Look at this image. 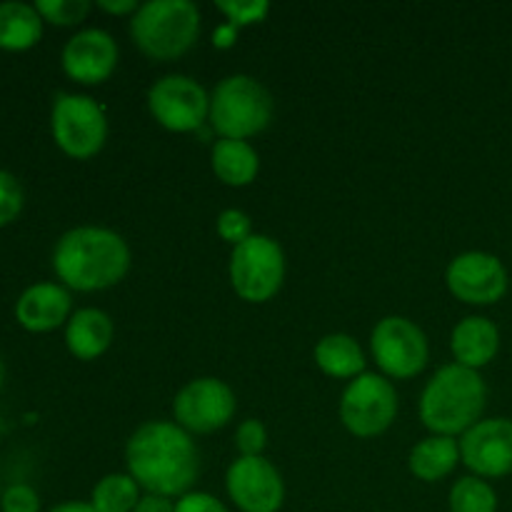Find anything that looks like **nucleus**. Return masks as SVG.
Here are the masks:
<instances>
[{
	"instance_id": "1",
	"label": "nucleus",
	"mask_w": 512,
	"mask_h": 512,
	"mask_svg": "<svg viewBox=\"0 0 512 512\" xmlns=\"http://www.w3.org/2000/svg\"><path fill=\"white\" fill-rule=\"evenodd\" d=\"M128 473L143 493L178 500L200 475V453L193 435L175 420H148L125 443Z\"/></svg>"
},
{
	"instance_id": "2",
	"label": "nucleus",
	"mask_w": 512,
	"mask_h": 512,
	"mask_svg": "<svg viewBox=\"0 0 512 512\" xmlns=\"http://www.w3.org/2000/svg\"><path fill=\"white\" fill-rule=\"evenodd\" d=\"M50 260L60 285L78 293H100L123 283L133 255L123 235L115 230L78 225L60 235Z\"/></svg>"
},
{
	"instance_id": "3",
	"label": "nucleus",
	"mask_w": 512,
	"mask_h": 512,
	"mask_svg": "<svg viewBox=\"0 0 512 512\" xmlns=\"http://www.w3.org/2000/svg\"><path fill=\"white\" fill-rule=\"evenodd\" d=\"M488 405V385L478 370L458 363L443 365L425 383L418 413L430 435L458 438L483 420Z\"/></svg>"
},
{
	"instance_id": "4",
	"label": "nucleus",
	"mask_w": 512,
	"mask_h": 512,
	"mask_svg": "<svg viewBox=\"0 0 512 512\" xmlns=\"http://www.w3.org/2000/svg\"><path fill=\"white\" fill-rule=\"evenodd\" d=\"M133 45L150 60L170 63L198 43L200 10L193 0H148L130 18Z\"/></svg>"
},
{
	"instance_id": "5",
	"label": "nucleus",
	"mask_w": 512,
	"mask_h": 512,
	"mask_svg": "<svg viewBox=\"0 0 512 512\" xmlns=\"http://www.w3.org/2000/svg\"><path fill=\"white\" fill-rule=\"evenodd\" d=\"M273 115V95L253 75H228L210 93L208 123L225 140H248L260 135L270 125Z\"/></svg>"
},
{
	"instance_id": "6",
	"label": "nucleus",
	"mask_w": 512,
	"mask_h": 512,
	"mask_svg": "<svg viewBox=\"0 0 512 512\" xmlns=\"http://www.w3.org/2000/svg\"><path fill=\"white\" fill-rule=\"evenodd\" d=\"M108 115L95 98L83 93H58L50 105V135L63 155L90 160L108 143Z\"/></svg>"
},
{
	"instance_id": "7",
	"label": "nucleus",
	"mask_w": 512,
	"mask_h": 512,
	"mask_svg": "<svg viewBox=\"0 0 512 512\" xmlns=\"http://www.w3.org/2000/svg\"><path fill=\"white\" fill-rule=\"evenodd\" d=\"M285 253L278 240L255 233L245 243L235 245L230 253V285L245 303H268L280 293L285 283Z\"/></svg>"
},
{
	"instance_id": "8",
	"label": "nucleus",
	"mask_w": 512,
	"mask_h": 512,
	"mask_svg": "<svg viewBox=\"0 0 512 512\" xmlns=\"http://www.w3.org/2000/svg\"><path fill=\"white\" fill-rule=\"evenodd\" d=\"M398 390L393 380L378 373H363L350 380L340 398V420L355 438H378L398 418Z\"/></svg>"
},
{
	"instance_id": "9",
	"label": "nucleus",
	"mask_w": 512,
	"mask_h": 512,
	"mask_svg": "<svg viewBox=\"0 0 512 512\" xmlns=\"http://www.w3.org/2000/svg\"><path fill=\"white\" fill-rule=\"evenodd\" d=\"M370 353L380 375L388 380H413L430 360L428 335L405 315H388L370 333Z\"/></svg>"
},
{
	"instance_id": "10",
	"label": "nucleus",
	"mask_w": 512,
	"mask_h": 512,
	"mask_svg": "<svg viewBox=\"0 0 512 512\" xmlns=\"http://www.w3.org/2000/svg\"><path fill=\"white\" fill-rule=\"evenodd\" d=\"M148 110L170 133H195L210 118V95L190 75L170 73L150 85Z\"/></svg>"
},
{
	"instance_id": "11",
	"label": "nucleus",
	"mask_w": 512,
	"mask_h": 512,
	"mask_svg": "<svg viewBox=\"0 0 512 512\" xmlns=\"http://www.w3.org/2000/svg\"><path fill=\"white\" fill-rule=\"evenodd\" d=\"M238 400L220 378H195L173 398V420L190 435H210L235 418Z\"/></svg>"
},
{
	"instance_id": "12",
	"label": "nucleus",
	"mask_w": 512,
	"mask_h": 512,
	"mask_svg": "<svg viewBox=\"0 0 512 512\" xmlns=\"http://www.w3.org/2000/svg\"><path fill=\"white\" fill-rule=\"evenodd\" d=\"M450 295L465 305H495L510 288V275L503 260L485 250L455 255L445 268Z\"/></svg>"
},
{
	"instance_id": "13",
	"label": "nucleus",
	"mask_w": 512,
	"mask_h": 512,
	"mask_svg": "<svg viewBox=\"0 0 512 512\" xmlns=\"http://www.w3.org/2000/svg\"><path fill=\"white\" fill-rule=\"evenodd\" d=\"M230 503L240 512H280L285 480L268 458H235L225 473Z\"/></svg>"
},
{
	"instance_id": "14",
	"label": "nucleus",
	"mask_w": 512,
	"mask_h": 512,
	"mask_svg": "<svg viewBox=\"0 0 512 512\" xmlns=\"http://www.w3.org/2000/svg\"><path fill=\"white\" fill-rule=\"evenodd\" d=\"M460 460L483 480H498L512 473V420L483 418L460 435Z\"/></svg>"
},
{
	"instance_id": "15",
	"label": "nucleus",
	"mask_w": 512,
	"mask_h": 512,
	"mask_svg": "<svg viewBox=\"0 0 512 512\" xmlns=\"http://www.w3.org/2000/svg\"><path fill=\"white\" fill-rule=\"evenodd\" d=\"M120 48L103 28H83L70 35L60 53V68L73 83L100 85L115 73Z\"/></svg>"
},
{
	"instance_id": "16",
	"label": "nucleus",
	"mask_w": 512,
	"mask_h": 512,
	"mask_svg": "<svg viewBox=\"0 0 512 512\" xmlns=\"http://www.w3.org/2000/svg\"><path fill=\"white\" fill-rule=\"evenodd\" d=\"M15 320L28 333H53L65 328L73 310V295L60 283H33L15 300Z\"/></svg>"
},
{
	"instance_id": "17",
	"label": "nucleus",
	"mask_w": 512,
	"mask_h": 512,
	"mask_svg": "<svg viewBox=\"0 0 512 512\" xmlns=\"http://www.w3.org/2000/svg\"><path fill=\"white\" fill-rule=\"evenodd\" d=\"M450 350L455 363L480 373L500 353L498 325L485 315H468L450 333Z\"/></svg>"
},
{
	"instance_id": "18",
	"label": "nucleus",
	"mask_w": 512,
	"mask_h": 512,
	"mask_svg": "<svg viewBox=\"0 0 512 512\" xmlns=\"http://www.w3.org/2000/svg\"><path fill=\"white\" fill-rule=\"evenodd\" d=\"M113 338V318L100 308H78L65 325V348L83 363L98 360L100 355L108 353Z\"/></svg>"
},
{
	"instance_id": "19",
	"label": "nucleus",
	"mask_w": 512,
	"mask_h": 512,
	"mask_svg": "<svg viewBox=\"0 0 512 512\" xmlns=\"http://www.w3.org/2000/svg\"><path fill=\"white\" fill-rule=\"evenodd\" d=\"M210 168L228 188H245L260 173V155L248 140H215L210 148Z\"/></svg>"
},
{
	"instance_id": "20",
	"label": "nucleus",
	"mask_w": 512,
	"mask_h": 512,
	"mask_svg": "<svg viewBox=\"0 0 512 512\" xmlns=\"http://www.w3.org/2000/svg\"><path fill=\"white\" fill-rule=\"evenodd\" d=\"M315 365L320 368V373L328 375L335 380H355L360 378L365 370V353L360 348L358 340L348 333H330L325 338L318 340L313 350Z\"/></svg>"
},
{
	"instance_id": "21",
	"label": "nucleus",
	"mask_w": 512,
	"mask_h": 512,
	"mask_svg": "<svg viewBox=\"0 0 512 512\" xmlns=\"http://www.w3.org/2000/svg\"><path fill=\"white\" fill-rule=\"evenodd\" d=\"M43 18L35 3L5 0L0 3V50L5 53H25L35 48L43 38Z\"/></svg>"
},
{
	"instance_id": "22",
	"label": "nucleus",
	"mask_w": 512,
	"mask_h": 512,
	"mask_svg": "<svg viewBox=\"0 0 512 512\" xmlns=\"http://www.w3.org/2000/svg\"><path fill=\"white\" fill-rule=\"evenodd\" d=\"M458 463H463L458 438H445V435H428L415 443L408 455L410 473L423 483H438L448 478Z\"/></svg>"
},
{
	"instance_id": "23",
	"label": "nucleus",
	"mask_w": 512,
	"mask_h": 512,
	"mask_svg": "<svg viewBox=\"0 0 512 512\" xmlns=\"http://www.w3.org/2000/svg\"><path fill=\"white\" fill-rule=\"evenodd\" d=\"M143 490L130 473H108L93 485L88 503L95 512H133Z\"/></svg>"
},
{
	"instance_id": "24",
	"label": "nucleus",
	"mask_w": 512,
	"mask_h": 512,
	"mask_svg": "<svg viewBox=\"0 0 512 512\" xmlns=\"http://www.w3.org/2000/svg\"><path fill=\"white\" fill-rule=\"evenodd\" d=\"M498 493L490 480L465 475L453 483L448 493L450 512H498Z\"/></svg>"
},
{
	"instance_id": "25",
	"label": "nucleus",
	"mask_w": 512,
	"mask_h": 512,
	"mask_svg": "<svg viewBox=\"0 0 512 512\" xmlns=\"http://www.w3.org/2000/svg\"><path fill=\"white\" fill-rule=\"evenodd\" d=\"M35 8H38L43 23L58 25V28H75L88 18L93 3H88V0H38Z\"/></svg>"
},
{
	"instance_id": "26",
	"label": "nucleus",
	"mask_w": 512,
	"mask_h": 512,
	"mask_svg": "<svg viewBox=\"0 0 512 512\" xmlns=\"http://www.w3.org/2000/svg\"><path fill=\"white\" fill-rule=\"evenodd\" d=\"M215 8L225 15V23L238 30L263 23L270 15L268 0H218Z\"/></svg>"
},
{
	"instance_id": "27",
	"label": "nucleus",
	"mask_w": 512,
	"mask_h": 512,
	"mask_svg": "<svg viewBox=\"0 0 512 512\" xmlns=\"http://www.w3.org/2000/svg\"><path fill=\"white\" fill-rule=\"evenodd\" d=\"M25 205V190L13 173L0 168V228H8L10 223L20 218Z\"/></svg>"
},
{
	"instance_id": "28",
	"label": "nucleus",
	"mask_w": 512,
	"mask_h": 512,
	"mask_svg": "<svg viewBox=\"0 0 512 512\" xmlns=\"http://www.w3.org/2000/svg\"><path fill=\"white\" fill-rule=\"evenodd\" d=\"M235 448H238V458H260L268 448V430L260 420L248 418L238 425L235 430Z\"/></svg>"
},
{
	"instance_id": "29",
	"label": "nucleus",
	"mask_w": 512,
	"mask_h": 512,
	"mask_svg": "<svg viewBox=\"0 0 512 512\" xmlns=\"http://www.w3.org/2000/svg\"><path fill=\"white\" fill-rule=\"evenodd\" d=\"M215 228H218L220 238H223L225 243L233 245V248L235 245L245 243L250 235H255L250 215L245 213V210H238V208L223 210V213L218 215V220H215Z\"/></svg>"
},
{
	"instance_id": "30",
	"label": "nucleus",
	"mask_w": 512,
	"mask_h": 512,
	"mask_svg": "<svg viewBox=\"0 0 512 512\" xmlns=\"http://www.w3.org/2000/svg\"><path fill=\"white\" fill-rule=\"evenodd\" d=\"M0 512H43V503L33 485L13 483L0 490Z\"/></svg>"
},
{
	"instance_id": "31",
	"label": "nucleus",
	"mask_w": 512,
	"mask_h": 512,
	"mask_svg": "<svg viewBox=\"0 0 512 512\" xmlns=\"http://www.w3.org/2000/svg\"><path fill=\"white\" fill-rule=\"evenodd\" d=\"M175 512H230L223 500L203 490H190L183 498L175 500Z\"/></svg>"
},
{
	"instance_id": "32",
	"label": "nucleus",
	"mask_w": 512,
	"mask_h": 512,
	"mask_svg": "<svg viewBox=\"0 0 512 512\" xmlns=\"http://www.w3.org/2000/svg\"><path fill=\"white\" fill-rule=\"evenodd\" d=\"M98 8L103 13L118 15V18H133L138 13L140 3L138 0H98Z\"/></svg>"
},
{
	"instance_id": "33",
	"label": "nucleus",
	"mask_w": 512,
	"mask_h": 512,
	"mask_svg": "<svg viewBox=\"0 0 512 512\" xmlns=\"http://www.w3.org/2000/svg\"><path fill=\"white\" fill-rule=\"evenodd\" d=\"M133 512H175V500L163 498V495L143 493Z\"/></svg>"
},
{
	"instance_id": "34",
	"label": "nucleus",
	"mask_w": 512,
	"mask_h": 512,
	"mask_svg": "<svg viewBox=\"0 0 512 512\" xmlns=\"http://www.w3.org/2000/svg\"><path fill=\"white\" fill-rule=\"evenodd\" d=\"M235 38H238V28H233V25L225 23L213 33V45L215 48H230V45L235 43Z\"/></svg>"
},
{
	"instance_id": "35",
	"label": "nucleus",
	"mask_w": 512,
	"mask_h": 512,
	"mask_svg": "<svg viewBox=\"0 0 512 512\" xmlns=\"http://www.w3.org/2000/svg\"><path fill=\"white\" fill-rule=\"evenodd\" d=\"M48 512H95V508L85 500H65V503L53 505Z\"/></svg>"
},
{
	"instance_id": "36",
	"label": "nucleus",
	"mask_w": 512,
	"mask_h": 512,
	"mask_svg": "<svg viewBox=\"0 0 512 512\" xmlns=\"http://www.w3.org/2000/svg\"><path fill=\"white\" fill-rule=\"evenodd\" d=\"M3 385H5V363L3 358H0V390H3Z\"/></svg>"
}]
</instances>
